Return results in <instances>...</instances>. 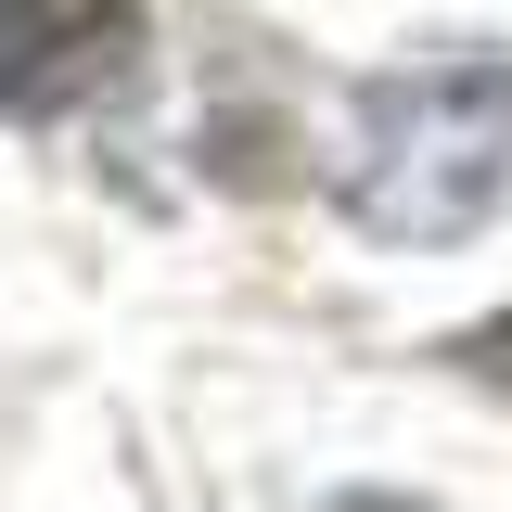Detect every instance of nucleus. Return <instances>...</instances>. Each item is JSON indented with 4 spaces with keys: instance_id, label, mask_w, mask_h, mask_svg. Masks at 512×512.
I'll list each match as a JSON object with an SVG mask.
<instances>
[{
    "instance_id": "f257e3e1",
    "label": "nucleus",
    "mask_w": 512,
    "mask_h": 512,
    "mask_svg": "<svg viewBox=\"0 0 512 512\" xmlns=\"http://www.w3.org/2000/svg\"><path fill=\"white\" fill-rule=\"evenodd\" d=\"M333 192L372 244H474L512 192V52H436L359 77Z\"/></svg>"
},
{
    "instance_id": "f03ea898",
    "label": "nucleus",
    "mask_w": 512,
    "mask_h": 512,
    "mask_svg": "<svg viewBox=\"0 0 512 512\" xmlns=\"http://www.w3.org/2000/svg\"><path fill=\"white\" fill-rule=\"evenodd\" d=\"M141 64V0H0V116L64 128Z\"/></svg>"
},
{
    "instance_id": "7ed1b4c3",
    "label": "nucleus",
    "mask_w": 512,
    "mask_h": 512,
    "mask_svg": "<svg viewBox=\"0 0 512 512\" xmlns=\"http://www.w3.org/2000/svg\"><path fill=\"white\" fill-rule=\"evenodd\" d=\"M448 372L487 384V397H512V308H500V320H474V333H448Z\"/></svg>"
}]
</instances>
